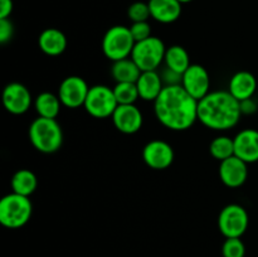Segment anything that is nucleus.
Listing matches in <instances>:
<instances>
[{
  "instance_id": "bb28decb",
  "label": "nucleus",
  "mask_w": 258,
  "mask_h": 257,
  "mask_svg": "<svg viewBox=\"0 0 258 257\" xmlns=\"http://www.w3.org/2000/svg\"><path fill=\"white\" fill-rule=\"evenodd\" d=\"M127 17L130 18V20L133 23L148 22L149 18L151 17L149 3L136 2L134 4H131L127 9Z\"/></svg>"
},
{
  "instance_id": "b1692460",
  "label": "nucleus",
  "mask_w": 258,
  "mask_h": 257,
  "mask_svg": "<svg viewBox=\"0 0 258 257\" xmlns=\"http://www.w3.org/2000/svg\"><path fill=\"white\" fill-rule=\"evenodd\" d=\"M209 153L214 159L223 161L234 155V139L221 135L213 139L209 145Z\"/></svg>"
},
{
  "instance_id": "5701e85b",
  "label": "nucleus",
  "mask_w": 258,
  "mask_h": 257,
  "mask_svg": "<svg viewBox=\"0 0 258 257\" xmlns=\"http://www.w3.org/2000/svg\"><path fill=\"white\" fill-rule=\"evenodd\" d=\"M60 106L63 105L58 95L52 92L39 93L34 100V108L40 117L57 118V116L59 115Z\"/></svg>"
},
{
  "instance_id": "ddd939ff",
  "label": "nucleus",
  "mask_w": 258,
  "mask_h": 257,
  "mask_svg": "<svg viewBox=\"0 0 258 257\" xmlns=\"http://www.w3.org/2000/svg\"><path fill=\"white\" fill-rule=\"evenodd\" d=\"M248 164L233 155L219 164V178L228 188H239L248 178Z\"/></svg>"
},
{
  "instance_id": "20e7f679",
  "label": "nucleus",
  "mask_w": 258,
  "mask_h": 257,
  "mask_svg": "<svg viewBox=\"0 0 258 257\" xmlns=\"http://www.w3.org/2000/svg\"><path fill=\"white\" fill-rule=\"evenodd\" d=\"M32 213L33 204L29 197L12 191L0 199V224L5 228H22L29 222Z\"/></svg>"
},
{
  "instance_id": "f8f14e48",
  "label": "nucleus",
  "mask_w": 258,
  "mask_h": 257,
  "mask_svg": "<svg viewBox=\"0 0 258 257\" xmlns=\"http://www.w3.org/2000/svg\"><path fill=\"white\" fill-rule=\"evenodd\" d=\"M143 159L154 170L168 169L174 161V149L164 140H151L144 146Z\"/></svg>"
},
{
  "instance_id": "2f4dec72",
  "label": "nucleus",
  "mask_w": 258,
  "mask_h": 257,
  "mask_svg": "<svg viewBox=\"0 0 258 257\" xmlns=\"http://www.w3.org/2000/svg\"><path fill=\"white\" fill-rule=\"evenodd\" d=\"M241 111L242 115H251L257 111V103L254 102L253 98L241 101Z\"/></svg>"
},
{
  "instance_id": "1a4fd4ad",
  "label": "nucleus",
  "mask_w": 258,
  "mask_h": 257,
  "mask_svg": "<svg viewBox=\"0 0 258 257\" xmlns=\"http://www.w3.org/2000/svg\"><path fill=\"white\" fill-rule=\"evenodd\" d=\"M88 91L90 87L82 77L68 76L60 82L58 88V97L66 107L78 108L85 105Z\"/></svg>"
},
{
  "instance_id": "6e6552de",
  "label": "nucleus",
  "mask_w": 258,
  "mask_h": 257,
  "mask_svg": "<svg viewBox=\"0 0 258 257\" xmlns=\"http://www.w3.org/2000/svg\"><path fill=\"white\" fill-rule=\"evenodd\" d=\"M249 217L241 204H228L218 216V229L226 238L242 237L248 228Z\"/></svg>"
},
{
  "instance_id": "9d476101",
  "label": "nucleus",
  "mask_w": 258,
  "mask_h": 257,
  "mask_svg": "<svg viewBox=\"0 0 258 257\" xmlns=\"http://www.w3.org/2000/svg\"><path fill=\"white\" fill-rule=\"evenodd\" d=\"M3 106L12 115H23L30 108L33 97L23 83L12 82L5 86L2 95Z\"/></svg>"
},
{
  "instance_id": "4468645a",
  "label": "nucleus",
  "mask_w": 258,
  "mask_h": 257,
  "mask_svg": "<svg viewBox=\"0 0 258 257\" xmlns=\"http://www.w3.org/2000/svg\"><path fill=\"white\" fill-rule=\"evenodd\" d=\"M115 127L120 133L126 135L136 134L141 128L144 122L143 113L138 106L134 105H118L113 115L111 116Z\"/></svg>"
},
{
  "instance_id": "4be33fe9",
  "label": "nucleus",
  "mask_w": 258,
  "mask_h": 257,
  "mask_svg": "<svg viewBox=\"0 0 258 257\" xmlns=\"http://www.w3.org/2000/svg\"><path fill=\"white\" fill-rule=\"evenodd\" d=\"M164 63H165L166 68L181 76L191 65L188 52L181 45H171V47L166 48Z\"/></svg>"
},
{
  "instance_id": "c85d7f7f",
  "label": "nucleus",
  "mask_w": 258,
  "mask_h": 257,
  "mask_svg": "<svg viewBox=\"0 0 258 257\" xmlns=\"http://www.w3.org/2000/svg\"><path fill=\"white\" fill-rule=\"evenodd\" d=\"M13 35H14V25H13L12 20L9 18L0 19V43L7 44L12 40Z\"/></svg>"
},
{
  "instance_id": "423d86ee",
  "label": "nucleus",
  "mask_w": 258,
  "mask_h": 257,
  "mask_svg": "<svg viewBox=\"0 0 258 257\" xmlns=\"http://www.w3.org/2000/svg\"><path fill=\"white\" fill-rule=\"evenodd\" d=\"M166 47L163 40L151 35L150 38L135 43L131 58L139 66L141 72L156 71L165 58Z\"/></svg>"
},
{
  "instance_id": "cd10ccee",
  "label": "nucleus",
  "mask_w": 258,
  "mask_h": 257,
  "mask_svg": "<svg viewBox=\"0 0 258 257\" xmlns=\"http://www.w3.org/2000/svg\"><path fill=\"white\" fill-rule=\"evenodd\" d=\"M130 30L136 43L151 37V27L148 22L133 23V25L130 27Z\"/></svg>"
},
{
  "instance_id": "a878e982",
  "label": "nucleus",
  "mask_w": 258,
  "mask_h": 257,
  "mask_svg": "<svg viewBox=\"0 0 258 257\" xmlns=\"http://www.w3.org/2000/svg\"><path fill=\"white\" fill-rule=\"evenodd\" d=\"M222 256L223 257H244L246 256V246L241 237L226 238L222 244Z\"/></svg>"
},
{
  "instance_id": "9b49d317",
  "label": "nucleus",
  "mask_w": 258,
  "mask_h": 257,
  "mask_svg": "<svg viewBox=\"0 0 258 257\" xmlns=\"http://www.w3.org/2000/svg\"><path fill=\"white\" fill-rule=\"evenodd\" d=\"M181 86L184 90L196 100H202L209 93L211 88V76L201 65H190V67L183 73Z\"/></svg>"
},
{
  "instance_id": "2eb2a0df",
  "label": "nucleus",
  "mask_w": 258,
  "mask_h": 257,
  "mask_svg": "<svg viewBox=\"0 0 258 257\" xmlns=\"http://www.w3.org/2000/svg\"><path fill=\"white\" fill-rule=\"evenodd\" d=\"M234 155L247 164L258 161V130L244 128L234 136Z\"/></svg>"
},
{
  "instance_id": "39448f33",
  "label": "nucleus",
  "mask_w": 258,
  "mask_h": 257,
  "mask_svg": "<svg viewBox=\"0 0 258 257\" xmlns=\"http://www.w3.org/2000/svg\"><path fill=\"white\" fill-rule=\"evenodd\" d=\"M135 39L131 34L130 28L125 25L111 27L102 38V52L112 62L131 57Z\"/></svg>"
},
{
  "instance_id": "393cba45",
  "label": "nucleus",
  "mask_w": 258,
  "mask_h": 257,
  "mask_svg": "<svg viewBox=\"0 0 258 257\" xmlns=\"http://www.w3.org/2000/svg\"><path fill=\"white\" fill-rule=\"evenodd\" d=\"M113 93H115L118 105H134L138 98H140L138 86L133 82L116 83V86L113 87Z\"/></svg>"
},
{
  "instance_id": "aec40b11",
  "label": "nucleus",
  "mask_w": 258,
  "mask_h": 257,
  "mask_svg": "<svg viewBox=\"0 0 258 257\" xmlns=\"http://www.w3.org/2000/svg\"><path fill=\"white\" fill-rule=\"evenodd\" d=\"M10 185L14 193L24 197H30L38 186V179L29 169H19L13 174Z\"/></svg>"
},
{
  "instance_id": "f3484780",
  "label": "nucleus",
  "mask_w": 258,
  "mask_h": 257,
  "mask_svg": "<svg viewBox=\"0 0 258 257\" xmlns=\"http://www.w3.org/2000/svg\"><path fill=\"white\" fill-rule=\"evenodd\" d=\"M38 45L44 54L57 57L67 48V37L57 28H47L38 37Z\"/></svg>"
},
{
  "instance_id": "f03ea898",
  "label": "nucleus",
  "mask_w": 258,
  "mask_h": 257,
  "mask_svg": "<svg viewBox=\"0 0 258 257\" xmlns=\"http://www.w3.org/2000/svg\"><path fill=\"white\" fill-rule=\"evenodd\" d=\"M241 116V102L229 91H213L198 102V121L212 130H229L239 122Z\"/></svg>"
},
{
  "instance_id": "dca6fc26",
  "label": "nucleus",
  "mask_w": 258,
  "mask_h": 257,
  "mask_svg": "<svg viewBox=\"0 0 258 257\" xmlns=\"http://www.w3.org/2000/svg\"><path fill=\"white\" fill-rule=\"evenodd\" d=\"M228 91L234 98L241 101L253 97L257 91V80L248 71H239L232 76L228 85Z\"/></svg>"
},
{
  "instance_id": "473e14b6",
  "label": "nucleus",
  "mask_w": 258,
  "mask_h": 257,
  "mask_svg": "<svg viewBox=\"0 0 258 257\" xmlns=\"http://www.w3.org/2000/svg\"><path fill=\"white\" fill-rule=\"evenodd\" d=\"M179 3H181V4H185V3H190L191 0H178Z\"/></svg>"
},
{
  "instance_id": "0eeeda50",
  "label": "nucleus",
  "mask_w": 258,
  "mask_h": 257,
  "mask_svg": "<svg viewBox=\"0 0 258 257\" xmlns=\"http://www.w3.org/2000/svg\"><path fill=\"white\" fill-rule=\"evenodd\" d=\"M117 106L113 88L105 85H96L90 87L83 107L92 117L107 118L113 115Z\"/></svg>"
},
{
  "instance_id": "7ed1b4c3",
  "label": "nucleus",
  "mask_w": 258,
  "mask_h": 257,
  "mask_svg": "<svg viewBox=\"0 0 258 257\" xmlns=\"http://www.w3.org/2000/svg\"><path fill=\"white\" fill-rule=\"evenodd\" d=\"M30 144L43 154H53L62 148L63 130L55 118L38 116L28 130Z\"/></svg>"
},
{
  "instance_id": "f257e3e1",
  "label": "nucleus",
  "mask_w": 258,
  "mask_h": 257,
  "mask_svg": "<svg viewBox=\"0 0 258 257\" xmlns=\"http://www.w3.org/2000/svg\"><path fill=\"white\" fill-rule=\"evenodd\" d=\"M198 102L181 85L165 86L154 101V112L159 122L166 128L184 131L198 121Z\"/></svg>"
},
{
  "instance_id": "6ab92c4d",
  "label": "nucleus",
  "mask_w": 258,
  "mask_h": 257,
  "mask_svg": "<svg viewBox=\"0 0 258 257\" xmlns=\"http://www.w3.org/2000/svg\"><path fill=\"white\" fill-rule=\"evenodd\" d=\"M139 96L144 101H154L159 97L163 88L165 87L163 78L156 71H145L141 72L140 77L136 81Z\"/></svg>"
},
{
  "instance_id": "412c9836",
  "label": "nucleus",
  "mask_w": 258,
  "mask_h": 257,
  "mask_svg": "<svg viewBox=\"0 0 258 257\" xmlns=\"http://www.w3.org/2000/svg\"><path fill=\"white\" fill-rule=\"evenodd\" d=\"M111 75H112L113 80L116 83L120 82H133L136 83L141 75V70L139 66L134 62L131 57L125 58V59H120L113 62L112 67H111Z\"/></svg>"
},
{
  "instance_id": "7c9ffc66",
  "label": "nucleus",
  "mask_w": 258,
  "mask_h": 257,
  "mask_svg": "<svg viewBox=\"0 0 258 257\" xmlns=\"http://www.w3.org/2000/svg\"><path fill=\"white\" fill-rule=\"evenodd\" d=\"M13 0H0V19H8L13 13Z\"/></svg>"
},
{
  "instance_id": "a211bd4d",
  "label": "nucleus",
  "mask_w": 258,
  "mask_h": 257,
  "mask_svg": "<svg viewBox=\"0 0 258 257\" xmlns=\"http://www.w3.org/2000/svg\"><path fill=\"white\" fill-rule=\"evenodd\" d=\"M181 5L178 0H149L151 18L163 24H170L179 19Z\"/></svg>"
},
{
  "instance_id": "c756f323",
  "label": "nucleus",
  "mask_w": 258,
  "mask_h": 257,
  "mask_svg": "<svg viewBox=\"0 0 258 257\" xmlns=\"http://www.w3.org/2000/svg\"><path fill=\"white\" fill-rule=\"evenodd\" d=\"M181 77H183V76L179 75V73H176V72H174V71L169 70V68H166V70L164 71L163 76H161V78H163V82L165 86L181 85Z\"/></svg>"
}]
</instances>
